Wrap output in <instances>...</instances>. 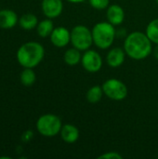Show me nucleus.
I'll return each mask as SVG.
<instances>
[{
  "instance_id": "obj_1",
  "label": "nucleus",
  "mask_w": 158,
  "mask_h": 159,
  "mask_svg": "<svg viewBox=\"0 0 158 159\" xmlns=\"http://www.w3.org/2000/svg\"><path fill=\"white\" fill-rule=\"evenodd\" d=\"M152 41L146 34L136 31L130 33L124 41L126 54L136 61L146 59L152 53Z\"/></svg>"
},
{
  "instance_id": "obj_2",
  "label": "nucleus",
  "mask_w": 158,
  "mask_h": 159,
  "mask_svg": "<svg viewBox=\"0 0 158 159\" xmlns=\"http://www.w3.org/2000/svg\"><path fill=\"white\" fill-rule=\"evenodd\" d=\"M17 61L23 68H34L44 59V47L34 41L24 43L17 51Z\"/></svg>"
},
{
  "instance_id": "obj_3",
  "label": "nucleus",
  "mask_w": 158,
  "mask_h": 159,
  "mask_svg": "<svg viewBox=\"0 0 158 159\" xmlns=\"http://www.w3.org/2000/svg\"><path fill=\"white\" fill-rule=\"evenodd\" d=\"M91 32L93 43L101 49L111 48L116 35L115 25L111 24L109 21H101L96 23Z\"/></svg>"
},
{
  "instance_id": "obj_4",
  "label": "nucleus",
  "mask_w": 158,
  "mask_h": 159,
  "mask_svg": "<svg viewBox=\"0 0 158 159\" xmlns=\"http://www.w3.org/2000/svg\"><path fill=\"white\" fill-rule=\"evenodd\" d=\"M61 128V118L53 114L43 115L36 121V129L44 137H54L58 135Z\"/></svg>"
},
{
  "instance_id": "obj_5",
  "label": "nucleus",
  "mask_w": 158,
  "mask_h": 159,
  "mask_svg": "<svg viewBox=\"0 0 158 159\" xmlns=\"http://www.w3.org/2000/svg\"><path fill=\"white\" fill-rule=\"evenodd\" d=\"M71 43L73 47L81 51L90 48L93 44L92 32L85 25H76L71 31Z\"/></svg>"
},
{
  "instance_id": "obj_6",
  "label": "nucleus",
  "mask_w": 158,
  "mask_h": 159,
  "mask_svg": "<svg viewBox=\"0 0 158 159\" xmlns=\"http://www.w3.org/2000/svg\"><path fill=\"white\" fill-rule=\"evenodd\" d=\"M102 87L104 95L107 98L116 102L125 100L129 93V89L126 84L117 78L107 79Z\"/></svg>"
},
{
  "instance_id": "obj_7",
  "label": "nucleus",
  "mask_w": 158,
  "mask_h": 159,
  "mask_svg": "<svg viewBox=\"0 0 158 159\" xmlns=\"http://www.w3.org/2000/svg\"><path fill=\"white\" fill-rule=\"evenodd\" d=\"M81 64L87 72L97 73L102 67V58L96 50L88 49L82 55Z\"/></svg>"
},
{
  "instance_id": "obj_8",
  "label": "nucleus",
  "mask_w": 158,
  "mask_h": 159,
  "mask_svg": "<svg viewBox=\"0 0 158 159\" xmlns=\"http://www.w3.org/2000/svg\"><path fill=\"white\" fill-rule=\"evenodd\" d=\"M51 43L57 48H64L71 42V32L63 27H56L49 35Z\"/></svg>"
},
{
  "instance_id": "obj_9",
  "label": "nucleus",
  "mask_w": 158,
  "mask_h": 159,
  "mask_svg": "<svg viewBox=\"0 0 158 159\" xmlns=\"http://www.w3.org/2000/svg\"><path fill=\"white\" fill-rule=\"evenodd\" d=\"M44 15L48 19L58 18L63 9L62 0H42L41 4Z\"/></svg>"
},
{
  "instance_id": "obj_10",
  "label": "nucleus",
  "mask_w": 158,
  "mask_h": 159,
  "mask_svg": "<svg viewBox=\"0 0 158 159\" xmlns=\"http://www.w3.org/2000/svg\"><path fill=\"white\" fill-rule=\"evenodd\" d=\"M126 51L121 48H113L109 50L106 56V62L112 68H117L121 66L126 59Z\"/></svg>"
},
{
  "instance_id": "obj_11",
  "label": "nucleus",
  "mask_w": 158,
  "mask_h": 159,
  "mask_svg": "<svg viewBox=\"0 0 158 159\" xmlns=\"http://www.w3.org/2000/svg\"><path fill=\"white\" fill-rule=\"evenodd\" d=\"M106 17L111 24L115 26L120 25L125 20V11L123 7H120L119 5L113 4L107 7Z\"/></svg>"
},
{
  "instance_id": "obj_12",
  "label": "nucleus",
  "mask_w": 158,
  "mask_h": 159,
  "mask_svg": "<svg viewBox=\"0 0 158 159\" xmlns=\"http://www.w3.org/2000/svg\"><path fill=\"white\" fill-rule=\"evenodd\" d=\"M19 21L18 15L12 9L0 10V28L11 29L16 26Z\"/></svg>"
},
{
  "instance_id": "obj_13",
  "label": "nucleus",
  "mask_w": 158,
  "mask_h": 159,
  "mask_svg": "<svg viewBox=\"0 0 158 159\" xmlns=\"http://www.w3.org/2000/svg\"><path fill=\"white\" fill-rule=\"evenodd\" d=\"M60 134L62 141L67 143H74L77 142L80 136L79 129L72 124H66L62 126Z\"/></svg>"
},
{
  "instance_id": "obj_14",
  "label": "nucleus",
  "mask_w": 158,
  "mask_h": 159,
  "mask_svg": "<svg viewBox=\"0 0 158 159\" xmlns=\"http://www.w3.org/2000/svg\"><path fill=\"white\" fill-rule=\"evenodd\" d=\"M81 50L77 49L76 48L73 47L71 48H68L63 56L64 62L70 66H74L77 65L79 62H81L82 60V55H81Z\"/></svg>"
},
{
  "instance_id": "obj_15",
  "label": "nucleus",
  "mask_w": 158,
  "mask_h": 159,
  "mask_svg": "<svg viewBox=\"0 0 158 159\" xmlns=\"http://www.w3.org/2000/svg\"><path fill=\"white\" fill-rule=\"evenodd\" d=\"M20 26L24 30H32L36 28L38 24V19L35 15L32 13L23 14L19 20Z\"/></svg>"
},
{
  "instance_id": "obj_16",
  "label": "nucleus",
  "mask_w": 158,
  "mask_h": 159,
  "mask_svg": "<svg viewBox=\"0 0 158 159\" xmlns=\"http://www.w3.org/2000/svg\"><path fill=\"white\" fill-rule=\"evenodd\" d=\"M53 30H54L53 21L51 20V19H48V18L38 22L36 26V31H37L38 35L43 38L49 36Z\"/></svg>"
},
{
  "instance_id": "obj_17",
  "label": "nucleus",
  "mask_w": 158,
  "mask_h": 159,
  "mask_svg": "<svg viewBox=\"0 0 158 159\" xmlns=\"http://www.w3.org/2000/svg\"><path fill=\"white\" fill-rule=\"evenodd\" d=\"M103 89H102V87H100L98 85L96 86H93L91 87L88 91H87V94H86V98H87V101L90 103H97L99 102L102 96H103Z\"/></svg>"
},
{
  "instance_id": "obj_18",
  "label": "nucleus",
  "mask_w": 158,
  "mask_h": 159,
  "mask_svg": "<svg viewBox=\"0 0 158 159\" xmlns=\"http://www.w3.org/2000/svg\"><path fill=\"white\" fill-rule=\"evenodd\" d=\"M20 82L25 87H31L34 84L36 80V75L33 68H24L20 75Z\"/></svg>"
},
{
  "instance_id": "obj_19",
  "label": "nucleus",
  "mask_w": 158,
  "mask_h": 159,
  "mask_svg": "<svg viewBox=\"0 0 158 159\" xmlns=\"http://www.w3.org/2000/svg\"><path fill=\"white\" fill-rule=\"evenodd\" d=\"M145 34L152 41V43L158 45V18L151 20L148 23Z\"/></svg>"
},
{
  "instance_id": "obj_20",
  "label": "nucleus",
  "mask_w": 158,
  "mask_h": 159,
  "mask_svg": "<svg viewBox=\"0 0 158 159\" xmlns=\"http://www.w3.org/2000/svg\"><path fill=\"white\" fill-rule=\"evenodd\" d=\"M89 5L98 10H103L110 5V0H88Z\"/></svg>"
},
{
  "instance_id": "obj_21",
  "label": "nucleus",
  "mask_w": 158,
  "mask_h": 159,
  "mask_svg": "<svg viewBox=\"0 0 158 159\" xmlns=\"http://www.w3.org/2000/svg\"><path fill=\"white\" fill-rule=\"evenodd\" d=\"M99 159H122L123 157L122 155H120L118 152H107L104 153L102 155H101L100 157H98Z\"/></svg>"
},
{
  "instance_id": "obj_22",
  "label": "nucleus",
  "mask_w": 158,
  "mask_h": 159,
  "mask_svg": "<svg viewBox=\"0 0 158 159\" xmlns=\"http://www.w3.org/2000/svg\"><path fill=\"white\" fill-rule=\"evenodd\" d=\"M154 56L156 60H158V45H156V47L154 49Z\"/></svg>"
},
{
  "instance_id": "obj_23",
  "label": "nucleus",
  "mask_w": 158,
  "mask_h": 159,
  "mask_svg": "<svg viewBox=\"0 0 158 159\" xmlns=\"http://www.w3.org/2000/svg\"><path fill=\"white\" fill-rule=\"evenodd\" d=\"M67 1L70 3H74V4H79V3H82L86 0H67Z\"/></svg>"
},
{
  "instance_id": "obj_24",
  "label": "nucleus",
  "mask_w": 158,
  "mask_h": 159,
  "mask_svg": "<svg viewBox=\"0 0 158 159\" xmlns=\"http://www.w3.org/2000/svg\"><path fill=\"white\" fill-rule=\"evenodd\" d=\"M156 3H157V4H158V0H156Z\"/></svg>"
}]
</instances>
